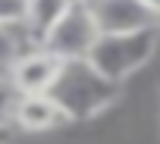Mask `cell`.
<instances>
[{
    "mask_svg": "<svg viewBox=\"0 0 160 144\" xmlns=\"http://www.w3.org/2000/svg\"><path fill=\"white\" fill-rule=\"evenodd\" d=\"M60 69L63 56H57L44 44H28L7 66V85L13 88V94H41L53 88Z\"/></svg>",
    "mask_w": 160,
    "mask_h": 144,
    "instance_id": "obj_3",
    "label": "cell"
},
{
    "mask_svg": "<svg viewBox=\"0 0 160 144\" xmlns=\"http://www.w3.org/2000/svg\"><path fill=\"white\" fill-rule=\"evenodd\" d=\"M50 94L60 100V107L69 113L72 122H88L104 116L122 94V85L98 72L85 56L63 60V69L50 88Z\"/></svg>",
    "mask_w": 160,
    "mask_h": 144,
    "instance_id": "obj_1",
    "label": "cell"
},
{
    "mask_svg": "<svg viewBox=\"0 0 160 144\" xmlns=\"http://www.w3.org/2000/svg\"><path fill=\"white\" fill-rule=\"evenodd\" d=\"M69 3L72 0H25V19H22L25 41L28 44H41Z\"/></svg>",
    "mask_w": 160,
    "mask_h": 144,
    "instance_id": "obj_7",
    "label": "cell"
},
{
    "mask_svg": "<svg viewBox=\"0 0 160 144\" xmlns=\"http://www.w3.org/2000/svg\"><path fill=\"white\" fill-rule=\"evenodd\" d=\"M0 85H7V69H0Z\"/></svg>",
    "mask_w": 160,
    "mask_h": 144,
    "instance_id": "obj_13",
    "label": "cell"
},
{
    "mask_svg": "<svg viewBox=\"0 0 160 144\" xmlns=\"http://www.w3.org/2000/svg\"><path fill=\"white\" fill-rule=\"evenodd\" d=\"M13 88L10 85H0V119H3V116H10V107H13Z\"/></svg>",
    "mask_w": 160,
    "mask_h": 144,
    "instance_id": "obj_10",
    "label": "cell"
},
{
    "mask_svg": "<svg viewBox=\"0 0 160 144\" xmlns=\"http://www.w3.org/2000/svg\"><path fill=\"white\" fill-rule=\"evenodd\" d=\"M16 125H13V119L10 116H3V119H0V141H7V138H16Z\"/></svg>",
    "mask_w": 160,
    "mask_h": 144,
    "instance_id": "obj_11",
    "label": "cell"
},
{
    "mask_svg": "<svg viewBox=\"0 0 160 144\" xmlns=\"http://www.w3.org/2000/svg\"><path fill=\"white\" fill-rule=\"evenodd\" d=\"M10 119L19 132H53L69 119V113L60 107V100L50 91L41 94H16L13 107H10Z\"/></svg>",
    "mask_w": 160,
    "mask_h": 144,
    "instance_id": "obj_5",
    "label": "cell"
},
{
    "mask_svg": "<svg viewBox=\"0 0 160 144\" xmlns=\"http://www.w3.org/2000/svg\"><path fill=\"white\" fill-rule=\"evenodd\" d=\"M91 19L98 25V35H113V31H135L157 25V16L141 3V0H85Z\"/></svg>",
    "mask_w": 160,
    "mask_h": 144,
    "instance_id": "obj_6",
    "label": "cell"
},
{
    "mask_svg": "<svg viewBox=\"0 0 160 144\" xmlns=\"http://www.w3.org/2000/svg\"><path fill=\"white\" fill-rule=\"evenodd\" d=\"M25 19V0H0V25H19Z\"/></svg>",
    "mask_w": 160,
    "mask_h": 144,
    "instance_id": "obj_9",
    "label": "cell"
},
{
    "mask_svg": "<svg viewBox=\"0 0 160 144\" xmlns=\"http://www.w3.org/2000/svg\"><path fill=\"white\" fill-rule=\"evenodd\" d=\"M94 38H98V25L91 19L88 3L85 0H72L41 44L47 50H53L57 56H63V60H75V56H85L91 50Z\"/></svg>",
    "mask_w": 160,
    "mask_h": 144,
    "instance_id": "obj_4",
    "label": "cell"
},
{
    "mask_svg": "<svg viewBox=\"0 0 160 144\" xmlns=\"http://www.w3.org/2000/svg\"><path fill=\"white\" fill-rule=\"evenodd\" d=\"M160 47V31L157 25L148 28H135V31H113V35H98L91 50L85 53V60L104 72L107 79L126 85L135 72H141Z\"/></svg>",
    "mask_w": 160,
    "mask_h": 144,
    "instance_id": "obj_2",
    "label": "cell"
},
{
    "mask_svg": "<svg viewBox=\"0 0 160 144\" xmlns=\"http://www.w3.org/2000/svg\"><path fill=\"white\" fill-rule=\"evenodd\" d=\"M22 47H28V41L19 25H0V69H7Z\"/></svg>",
    "mask_w": 160,
    "mask_h": 144,
    "instance_id": "obj_8",
    "label": "cell"
},
{
    "mask_svg": "<svg viewBox=\"0 0 160 144\" xmlns=\"http://www.w3.org/2000/svg\"><path fill=\"white\" fill-rule=\"evenodd\" d=\"M157 31H160V19H157Z\"/></svg>",
    "mask_w": 160,
    "mask_h": 144,
    "instance_id": "obj_14",
    "label": "cell"
},
{
    "mask_svg": "<svg viewBox=\"0 0 160 144\" xmlns=\"http://www.w3.org/2000/svg\"><path fill=\"white\" fill-rule=\"evenodd\" d=\"M141 3H144V7H148V10L157 16V19H160V0H141Z\"/></svg>",
    "mask_w": 160,
    "mask_h": 144,
    "instance_id": "obj_12",
    "label": "cell"
}]
</instances>
